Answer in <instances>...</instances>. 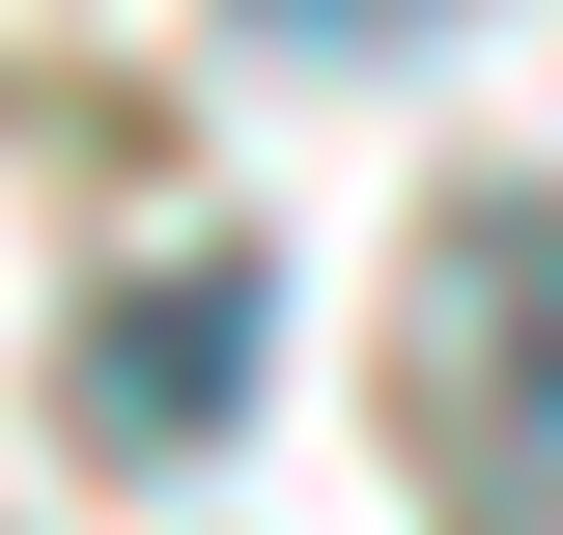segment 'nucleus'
I'll return each mask as SVG.
<instances>
[{
    "instance_id": "nucleus-1",
    "label": "nucleus",
    "mask_w": 563,
    "mask_h": 535,
    "mask_svg": "<svg viewBox=\"0 0 563 535\" xmlns=\"http://www.w3.org/2000/svg\"><path fill=\"white\" fill-rule=\"evenodd\" d=\"M85 423H113V451H225V423H254V254L141 282V310L85 338Z\"/></svg>"
},
{
    "instance_id": "nucleus-2",
    "label": "nucleus",
    "mask_w": 563,
    "mask_h": 535,
    "mask_svg": "<svg viewBox=\"0 0 563 535\" xmlns=\"http://www.w3.org/2000/svg\"><path fill=\"white\" fill-rule=\"evenodd\" d=\"M282 29H422V0H282Z\"/></svg>"
}]
</instances>
